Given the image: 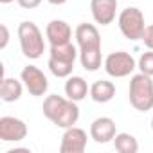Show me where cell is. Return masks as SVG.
Here are the masks:
<instances>
[{
  "instance_id": "23",
  "label": "cell",
  "mask_w": 153,
  "mask_h": 153,
  "mask_svg": "<svg viewBox=\"0 0 153 153\" xmlns=\"http://www.w3.org/2000/svg\"><path fill=\"white\" fill-rule=\"evenodd\" d=\"M16 2L20 4V7L24 9H34L42 4V0H16Z\"/></svg>"
},
{
  "instance_id": "18",
  "label": "cell",
  "mask_w": 153,
  "mask_h": 153,
  "mask_svg": "<svg viewBox=\"0 0 153 153\" xmlns=\"http://www.w3.org/2000/svg\"><path fill=\"white\" fill-rule=\"evenodd\" d=\"M114 146L119 153H137L139 151V142L131 133H117L114 139Z\"/></svg>"
},
{
  "instance_id": "16",
  "label": "cell",
  "mask_w": 153,
  "mask_h": 153,
  "mask_svg": "<svg viewBox=\"0 0 153 153\" xmlns=\"http://www.w3.org/2000/svg\"><path fill=\"white\" fill-rule=\"evenodd\" d=\"M79 61H81V67L85 70H90V72H96L97 68H101V47L99 49H81L79 51Z\"/></svg>"
},
{
  "instance_id": "10",
  "label": "cell",
  "mask_w": 153,
  "mask_h": 153,
  "mask_svg": "<svg viewBox=\"0 0 153 153\" xmlns=\"http://www.w3.org/2000/svg\"><path fill=\"white\" fill-rule=\"evenodd\" d=\"M92 16L101 25H110L115 20L117 0H92L90 2Z\"/></svg>"
},
{
  "instance_id": "15",
  "label": "cell",
  "mask_w": 153,
  "mask_h": 153,
  "mask_svg": "<svg viewBox=\"0 0 153 153\" xmlns=\"http://www.w3.org/2000/svg\"><path fill=\"white\" fill-rule=\"evenodd\" d=\"M115 96V85L106 79H99L90 87V97L96 103H108Z\"/></svg>"
},
{
  "instance_id": "8",
  "label": "cell",
  "mask_w": 153,
  "mask_h": 153,
  "mask_svg": "<svg viewBox=\"0 0 153 153\" xmlns=\"http://www.w3.org/2000/svg\"><path fill=\"white\" fill-rule=\"evenodd\" d=\"M87 149V131L78 128V126H70L65 130L61 137V153H83Z\"/></svg>"
},
{
  "instance_id": "9",
  "label": "cell",
  "mask_w": 153,
  "mask_h": 153,
  "mask_svg": "<svg viewBox=\"0 0 153 153\" xmlns=\"http://www.w3.org/2000/svg\"><path fill=\"white\" fill-rule=\"evenodd\" d=\"M117 135V128H115V121L110 117H97L92 124H90V137L97 142V144H106L112 142Z\"/></svg>"
},
{
  "instance_id": "13",
  "label": "cell",
  "mask_w": 153,
  "mask_h": 153,
  "mask_svg": "<svg viewBox=\"0 0 153 153\" xmlns=\"http://www.w3.org/2000/svg\"><path fill=\"white\" fill-rule=\"evenodd\" d=\"M87 94H90V87L81 76H68V79L65 83V96L76 103H79L87 97Z\"/></svg>"
},
{
  "instance_id": "22",
  "label": "cell",
  "mask_w": 153,
  "mask_h": 153,
  "mask_svg": "<svg viewBox=\"0 0 153 153\" xmlns=\"http://www.w3.org/2000/svg\"><path fill=\"white\" fill-rule=\"evenodd\" d=\"M0 34H2V38H0V49H6L7 43H9V29L7 25H0Z\"/></svg>"
},
{
  "instance_id": "12",
  "label": "cell",
  "mask_w": 153,
  "mask_h": 153,
  "mask_svg": "<svg viewBox=\"0 0 153 153\" xmlns=\"http://www.w3.org/2000/svg\"><path fill=\"white\" fill-rule=\"evenodd\" d=\"M45 34H47V40L51 45H63V43L70 42L72 29L65 20H52V22H49Z\"/></svg>"
},
{
  "instance_id": "26",
  "label": "cell",
  "mask_w": 153,
  "mask_h": 153,
  "mask_svg": "<svg viewBox=\"0 0 153 153\" xmlns=\"http://www.w3.org/2000/svg\"><path fill=\"white\" fill-rule=\"evenodd\" d=\"M151 130H153V119H151Z\"/></svg>"
},
{
  "instance_id": "7",
  "label": "cell",
  "mask_w": 153,
  "mask_h": 153,
  "mask_svg": "<svg viewBox=\"0 0 153 153\" xmlns=\"http://www.w3.org/2000/svg\"><path fill=\"white\" fill-rule=\"evenodd\" d=\"M27 137V124L11 115L0 117V139L4 142H18Z\"/></svg>"
},
{
  "instance_id": "25",
  "label": "cell",
  "mask_w": 153,
  "mask_h": 153,
  "mask_svg": "<svg viewBox=\"0 0 153 153\" xmlns=\"http://www.w3.org/2000/svg\"><path fill=\"white\" fill-rule=\"evenodd\" d=\"M11 2H15V0H0V4H11Z\"/></svg>"
},
{
  "instance_id": "17",
  "label": "cell",
  "mask_w": 153,
  "mask_h": 153,
  "mask_svg": "<svg viewBox=\"0 0 153 153\" xmlns=\"http://www.w3.org/2000/svg\"><path fill=\"white\" fill-rule=\"evenodd\" d=\"M49 58L67 61V63H74L76 58H78V49L72 45V42L63 43V45H51V56Z\"/></svg>"
},
{
  "instance_id": "24",
  "label": "cell",
  "mask_w": 153,
  "mask_h": 153,
  "mask_svg": "<svg viewBox=\"0 0 153 153\" xmlns=\"http://www.w3.org/2000/svg\"><path fill=\"white\" fill-rule=\"evenodd\" d=\"M47 2H49V4H52V6H63L67 0H47Z\"/></svg>"
},
{
  "instance_id": "2",
  "label": "cell",
  "mask_w": 153,
  "mask_h": 153,
  "mask_svg": "<svg viewBox=\"0 0 153 153\" xmlns=\"http://www.w3.org/2000/svg\"><path fill=\"white\" fill-rule=\"evenodd\" d=\"M130 103L139 112H148L153 108V81L151 76L142 72L135 74L130 79Z\"/></svg>"
},
{
  "instance_id": "20",
  "label": "cell",
  "mask_w": 153,
  "mask_h": 153,
  "mask_svg": "<svg viewBox=\"0 0 153 153\" xmlns=\"http://www.w3.org/2000/svg\"><path fill=\"white\" fill-rule=\"evenodd\" d=\"M139 70L146 76H153V51H148L144 52L140 58H139V63H137Z\"/></svg>"
},
{
  "instance_id": "6",
  "label": "cell",
  "mask_w": 153,
  "mask_h": 153,
  "mask_svg": "<svg viewBox=\"0 0 153 153\" xmlns=\"http://www.w3.org/2000/svg\"><path fill=\"white\" fill-rule=\"evenodd\" d=\"M20 78L24 81V87L27 88V92L34 97H40L47 92L49 88V81H47V76L43 74V70H40L34 65H27L24 67Z\"/></svg>"
},
{
  "instance_id": "1",
  "label": "cell",
  "mask_w": 153,
  "mask_h": 153,
  "mask_svg": "<svg viewBox=\"0 0 153 153\" xmlns=\"http://www.w3.org/2000/svg\"><path fill=\"white\" fill-rule=\"evenodd\" d=\"M43 115L49 121H52L58 128L67 130L78 123L79 106L76 101H72L68 97L52 94V96H47L43 101Z\"/></svg>"
},
{
  "instance_id": "11",
  "label": "cell",
  "mask_w": 153,
  "mask_h": 153,
  "mask_svg": "<svg viewBox=\"0 0 153 153\" xmlns=\"http://www.w3.org/2000/svg\"><path fill=\"white\" fill-rule=\"evenodd\" d=\"M76 42L81 49H99L101 47V36L96 25L92 24H79L76 27Z\"/></svg>"
},
{
  "instance_id": "19",
  "label": "cell",
  "mask_w": 153,
  "mask_h": 153,
  "mask_svg": "<svg viewBox=\"0 0 153 153\" xmlns=\"http://www.w3.org/2000/svg\"><path fill=\"white\" fill-rule=\"evenodd\" d=\"M49 70L52 72V76L56 78H68L72 74V68H74V63H67V61H59V59H54V58H49Z\"/></svg>"
},
{
  "instance_id": "14",
  "label": "cell",
  "mask_w": 153,
  "mask_h": 153,
  "mask_svg": "<svg viewBox=\"0 0 153 153\" xmlns=\"http://www.w3.org/2000/svg\"><path fill=\"white\" fill-rule=\"evenodd\" d=\"M24 81H18L15 78H4L2 87H0V97L6 103H15L22 97L24 92Z\"/></svg>"
},
{
  "instance_id": "5",
  "label": "cell",
  "mask_w": 153,
  "mask_h": 153,
  "mask_svg": "<svg viewBox=\"0 0 153 153\" xmlns=\"http://www.w3.org/2000/svg\"><path fill=\"white\" fill-rule=\"evenodd\" d=\"M135 67H137V61L130 52H124V51L112 52L105 59V70L112 78H126L135 70Z\"/></svg>"
},
{
  "instance_id": "4",
  "label": "cell",
  "mask_w": 153,
  "mask_h": 153,
  "mask_svg": "<svg viewBox=\"0 0 153 153\" xmlns=\"http://www.w3.org/2000/svg\"><path fill=\"white\" fill-rule=\"evenodd\" d=\"M117 22H119V29H121L124 38H128L131 42L142 40L146 25H144V13L139 7H126V9H123L119 18H117Z\"/></svg>"
},
{
  "instance_id": "21",
  "label": "cell",
  "mask_w": 153,
  "mask_h": 153,
  "mask_svg": "<svg viewBox=\"0 0 153 153\" xmlns=\"http://www.w3.org/2000/svg\"><path fill=\"white\" fill-rule=\"evenodd\" d=\"M142 42H144V45L149 51H153V25H148L146 27V31L142 34Z\"/></svg>"
},
{
  "instance_id": "3",
  "label": "cell",
  "mask_w": 153,
  "mask_h": 153,
  "mask_svg": "<svg viewBox=\"0 0 153 153\" xmlns=\"http://www.w3.org/2000/svg\"><path fill=\"white\" fill-rule=\"evenodd\" d=\"M18 40L24 56L29 59H38L45 51L43 34L34 22H22L18 25Z\"/></svg>"
}]
</instances>
